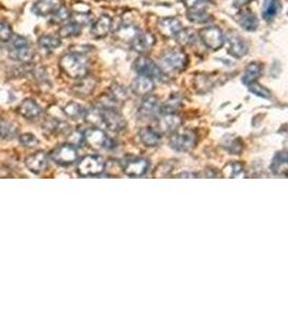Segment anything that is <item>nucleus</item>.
<instances>
[{"label": "nucleus", "instance_id": "43", "mask_svg": "<svg viewBox=\"0 0 288 323\" xmlns=\"http://www.w3.org/2000/svg\"><path fill=\"white\" fill-rule=\"evenodd\" d=\"M109 95L113 97L115 101L120 103V102H124L127 98V92L125 89H123L122 86L116 85L113 87V90H111V93Z\"/></svg>", "mask_w": 288, "mask_h": 323}, {"label": "nucleus", "instance_id": "25", "mask_svg": "<svg viewBox=\"0 0 288 323\" xmlns=\"http://www.w3.org/2000/svg\"><path fill=\"white\" fill-rule=\"evenodd\" d=\"M287 165H288L287 152L286 151H281L274 156L270 168H271L272 173L275 174V175L285 176L286 173H287Z\"/></svg>", "mask_w": 288, "mask_h": 323}, {"label": "nucleus", "instance_id": "1", "mask_svg": "<svg viewBox=\"0 0 288 323\" xmlns=\"http://www.w3.org/2000/svg\"><path fill=\"white\" fill-rule=\"evenodd\" d=\"M60 67L69 78L82 79L87 74V61L84 55L70 52L62 56Z\"/></svg>", "mask_w": 288, "mask_h": 323}, {"label": "nucleus", "instance_id": "35", "mask_svg": "<svg viewBox=\"0 0 288 323\" xmlns=\"http://www.w3.org/2000/svg\"><path fill=\"white\" fill-rule=\"evenodd\" d=\"M83 119L93 125H101L103 124V111L98 110L97 108H91L89 110H85Z\"/></svg>", "mask_w": 288, "mask_h": 323}, {"label": "nucleus", "instance_id": "5", "mask_svg": "<svg viewBox=\"0 0 288 323\" xmlns=\"http://www.w3.org/2000/svg\"><path fill=\"white\" fill-rule=\"evenodd\" d=\"M133 68L135 72L144 77L152 79H157L159 81L165 80V73H164L159 65L156 64L151 58L147 56H139L134 62Z\"/></svg>", "mask_w": 288, "mask_h": 323}, {"label": "nucleus", "instance_id": "26", "mask_svg": "<svg viewBox=\"0 0 288 323\" xmlns=\"http://www.w3.org/2000/svg\"><path fill=\"white\" fill-rule=\"evenodd\" d=\"M80 82L79 83L76 84L74 86V92L76 94H78L80 96H86L89 95L93 92V90L95 89V85H96V80L93 79L91 77H85L79 79Z\"/></svg>", "mask_w": 288, "mask_h": 323}, {"label": "nucleus", "instance_id": "7", "mask_svg": "<svg viewBox=\"0 0 288 323\" xmlns=\"http://www.w3.org/2000/svg\"><path fill=\"white\" fill-rule=\"evenodd\" d=\"M200 38L208 50L218 51L225 44V36L221 29L217 26H207L200 31Z\"/></svg>", "mask_w": 288, "mask_h": 323}, {"label": "nucleus", "instance_id": "30", "mask_svg": "<svg viewBox=\"0 0 288 323\" xmlns=\"http://www.w3.org/2000/svg\"><path fill=\"white\" fill-rule=\"evenodd\" d=\"M221 145L223 149H226L229 153H233V154H238L241 153V151L243 150V143L241 142L240 138H230V137H226L222 139Z\"/></svg>", "mask_w": 288, "mask_h": 323}, {"label": "nucleus", "instance_id": "16", "mask_svg": "<svg viewBox=\"0 0 288 323\" xmlns=\"http://www.w3.org/2000/svg\"><path fill=\"white\" fill-rule=\"evenodd\" d=\"M63 5L62 0H38L33 5V12L37 16H49Z\"/></svg>", "mask_w": 288, "mask_h": 323}, {"label": "nucleus", "instance_id": "19", "mask_svg": "<svg viewBox=\"0 0 288 323\" xmlns=\"http://www.w3.org/2000/svg\"><path fill=\"white\" fill-rule=\"evenodd\" d=\"M155 84L154 81L150 78L144 77V75H139V77L135 78L132 81L131 84V90L132 92L137 96H147L154 91Z\"/></svg>", "mask_w": 288, "mask_h": 323}, {"label": "nucleus", "instance_id": "33", "mask_svg": "<svg viewBox=\"0 0 288 323\" xmlns=\"http://www.w3.org/2000/svg\"><path fill=\"white\" fill-rule=\"evenodd\" d=\"M38 43L42 49L45 50H54L61 46L62 40L57 36H52V35H43L38 40Z\"/></svg>", "mask_w": 288, "mask_h": 323}, {"label": "nucleus", "instance_id": "18", "mask_svg": "<svg viewBox=\"0 0 288 323\" xmlns=\"http://www.w3.org/2000/svg\"><path fill=\"white\" fill-rule=\"evenodd\" d=\"M113 27V19L109 15H102L93 23L91 33L95 38H104L110 33Z\"/></svg>", "mask_w": 288, "mask_h": 323}, {"label": "nucleus", "instance_id": "41", "mask_svg": "<svg viewBox=\"0 0 288 323\" xmlns=\"http://www.w3.org/2000/svg\"><path fill=\"white\" fill-rule=\"evenodd\" d=\"M174 38L178 41V43L180 45H187L192 42V40L195 39V36H193V34L189 31V29L183 28Z\"/></svg>", "mask_w": 288, "mask_h": 323}, {"label": "nucleus", "instance_id": "36", "mask_svg": "<svg viewBox=\"0 0 288 323\" xmlns=\"http://www.w3.org/2000/svg\"><path fill=\"white\" fill-rule=\"evenodd\" d=\"M44 127L48 129V131L52 132V133H56V134H65L68 132L69 126L67 123L65 122H61L58 120H49L45 122Z\"/></svg>", "mask_w": 288, "mask_h": 323}, {"label": "nucleus", "instance_id": "17", "mask_svg": "<svg viewBox=\"0 0 288 323\" xmlns=\"http://www.w3.org/2000/svg\"><path fill=\"white\" fill-rule=\"evenodd\" d=\"M132 49L137 53L148 52L156 43V37L151 33H139L132 41Z\"/></svg>", "mask_w": 288, "mask_h": 323}, {"label": "nucleus", "instance_id": "31", "mask_svg": "<svg viewBox=\"0 0 288 323\" xmlns=\"http://www.w3.org/2000/svg\"><path fill=\"white\" fill-rule=\"evenodd\" d=\"M17 126L8 120L0 119V138L11 139L14 138L17 134Z\"/></svg>", "mask_w": 288, "mask_h": 323}, {"label": "nucleus", "instance_id": "14", "mask_svg": "<svg viewBox=\"0 0 288 323\" xmlns=\"http://www.w3.org/2000/svg\"><path fill=\"white\" fill-rule=\"evenodd\" d=\"M25 166L33 174H41L48 166V156L43 151H38L25 158Z\"/></svg>", "mask_w": 288, "mask_h": 323}, {"label": "nucleus", "instance_id": "38", "mask_svg": "<svg viewBox=\"0 0 288 323\" xmlns=\"http://www.w3.org/2000/svg\"><path fill=\"white\" fill-rule=\"evenodd\" d=\"M70 16H72V12H70V10L63 4L55 13L52 14L51 22L53 23V24H62V23L68 21L70 19Z\"/></svg>", "mask_w": 288, "mask_h": 323}, {"label": "nucleus", "instance_id": "24", "mask_svg": "<svg viewBox=\"0 0 288 323\" xmlns=\"http://www.w3.org/2000/svg\"><path fill=\"white\" fill-rule=\"evenodd\" d=\"M282 11V2L280 0H264L261 8V15L264 21H271Z\"/></svg>", "mask_w": 288, "mask_h": 323}, {"label": "nucleus", "instance_id": "47", "mask_svg": "<svg viewBox=\"0 0 288 323\" xmlns=\"http://www.w3.org/2000/svg\"><path fill=\"white\" fill-rule=\"evenodd\" d=\"M84 144L83 140V133L82 132H75L72 134L70 136V144H73L74 146L76 145H81Z\"/></svg>", "mask_w": 288, "mask_h": 323}, {"label": "nucleus", "instance_id": "4", "mask_svg": "<svg viewBox=\"0 0 288 323\" xmlns=\"http://www.w3.org/2000/svg\"><path fill=\"white\" fill-rule=\"evenodd\" d=\"M197 142V134L193 131H190V129H186L183 132L176 131L170 134L168 144L173 150L178 152H187L195 148Z\"/></svg>", "mask_w": 288, "mask_h": 323}, {"label": "nucleus", "instance_id": "44", "mask_svg": "<svg viewBox=\"0 0 288 323\" xmlns=\"http://www.w3.org/2000/svg\"><path fill=\"white\" fill-rule=\"evenodd\" d=\"M188 20L197 24H202V23H206L210 20V15L207 12L202 13H187Z\"/></svg>", "mask_w": 288, "mask_h": 323}, {"label": "nucleus", "instance_id": "6", "mask_svg": "<svg viewBox=\"0 0 288 323\" xmlns=\"http://www.w3.org/2000/svg\"><path fill=\"white\" fill-rule=\"evenodd\" d=\"M105 169L103 157L98 155H85L81 158L77 165V172L82 177L101 175Z\"/></svg>", "mask_w": 288, "mask_h": 323}, {"label": "nucleus", "instance_id": "42", "mask_svg": "<svg viewBox=\"0 0 288 323\" xmlns=\"http://www.w3.org/2000/svg\"><path fill=\"white\" fill-rule=\"evenodd\" d=\"M12 28L10 24L4 21H0V40L7 42L12 37Z\"/></svg>", "mask_w": 288, "mask_h": 323}, {"label": "nucleus", "instance_id": "28", "mask_svg": "<svg viewBox=\"0 0 288 323\" xmlns=\"http://www.w3.org/2000/svg\"><path fill=\"white\" fill-rule=\"evenodd\" d=\"M9 56L14 61L28 64L33 60L34 52L31 50L29 46H27V48H23V49H13L10 52Z\"/></svg>", "mask_w": 288, "mask_h": 323}, {"label": "nucleus", "instance_id": "22", "mask_svg": "<svg viewBox=\"0 0 288 323\" xmlns=\"http://www.w3.org/2000/svg\"><path fill=\"white\" fill-rule=\"evenodd\" d=\"M138 137L140 143H142L144 145L148 146V148H155V146L160 144L162 140L161 134L159 133L157 129H154L151 127L140 129L138 133Z\"/></svg>", "mask_w": 288, "mask_h": 323}, {"label": "nucleus", "instance_id": "48", "mask_svg": "<svg viewBox=\"0 0 288 323\" xmlns=\"http://www.w3.org/2000/svg\"><path fill=\"white\" fill-rule=\"evenodd\" d=\"M230 168H231V177H238V176L243 172V166L241 165V163H233Z\"/></svg>", "mask_w": 288, "mask_h": 323}, {"label": "nucleus", "instance_id": "3", "mask_svg": "<svg viewBox=\"0 0 288 323\" xmlns=\"http://www.w3.org/2000/svg\"><path fill=\"white\" fill-rule=\"evenodd\" d=\"M82 133H83L84 144L94 150H98L102 148L111 150L116 146L114 140L108 137L107 135L105 134V132H103L102 129H99L98 127L87 128L86 131Z\"/></svg>", "mask_w": 288, "mask_h": 323}, {"label": "nucleus", "instance_id": "29", "mask_svg": "<svg viewBox=\"0 0 288 323\" xmlns=\"http://www.w3.org/2000/svg\"><path fill=\"white\" fill-rule=\"evenodd\" d=\"M81 32H82V27L76 22L72 21L60 28L58 35H60V38H69V37L79 36Z\"/></svg>", "mask_w": 288, "mask_h": 323}, {"label": "nucleus", "instance_id": "20", "mask_svg": "<svg viewBox=\"0 0 288 323\" xmlns=\"http://www.w3.org/2000/svg\"><path fill=\"white\" fill-rule=\"evenodd\" d=\"M17 112L20 115H22L24 119L27 120H35L40 116L41 114V108L39 105L33 101L31 98H27L25 101H23L22 104L17 108Z\"/></svg>", "mask_w": 288, "mask_h": 323}, {"label": "nucleus", "instance_id": "15", "mask_svg": "<svg viewBox=\"0 0 288 323\" xmlns=\"http://www.w3.org/2000/svg\"><path fill=\"white\" fill-rule=\"evenodd\" d=\"M138 112L146 119L156 117L161 114V103L156 96L147 95V97L144 98L142 105H140Z\"/></svg>", "mask_w": 288, "mask_h": 323}, {"label": "nucleus", "instance_id": "10", "mask_svg": "<svg viewBox=\"0 0 288 323\" xmlns=\"http://www.w3.org/2000/svg\"><path fill=\"white\" fill-rule=\"evenodd\" d=\"M150 163L144 157L127 158L122 164V169L125 175L130 177H140L148 172Z\"/></svg>", "mask_w": 288, "mask_h": 323}, {"label": "nucleus", "instance_id": "34", "mask_svg": "<svg viewBox=\"0 0 288 323\" xmlns=\"http://www.w3.org/2000/svg\"><path fill=\"white\" fill-rule=\"evenodd\" d=\"M64 113H65L68 117L73 120H78L81 119V117H83L84 115V109L81 107V106L77 103H68L65 107L63 108Z\"/></svg>", "mask_w": 288, "mask_h": 323}, {"label": "nucleus", "instance_id": "27", "mask_svg": "<svg viewBox=\"0 0 288 323\" xmlns=\"http://www.w3.org/2000/svg\"><path fill=\"white\" fill-rule=\"evenodd\" d=\"M139 34L138 28L131 24H124L121 25L116 32V36L122 41H127V42H132L134 38Z\"/></svg>", "mask_w": 288, "mask_h": 323}, {"label": "nucleus", "instance_id": "46", "mask_svg": "<svg viewBox=\"0 0 288 323\" xmlns=\"http://www.w3.org/2000/svg\"><path fill=\"white\" fill-rule=\"evenodd\" d=\"M74 22L77 23L81 27L85 25H90L92 23V16L89 13H77L74 15Z\"/></svg>", "mask_w": 288, "mask_h": 323}, {"label": "nucleus", "instance_id": "45", "mask_svg": "<svg viewBox=\"0 0 288 323\" xmlns=\"http://www.w3.org/2000/svg\"><path fill=\"white\" fill-rule=\"evenodd\" d=\"M9 41L11 42V45L13 46V49H23L29 46L27 39L22 36H19V35H12V37H11Z\"/></svg>", "mask_w": 288, "mask_h": 323}, {"label": "nucleus", "instance_id": "11", "mask_svg": "<svg viewBox=\"0 0 288 323\" xmlns=\"http://www.w3.org/2000/svg\"><path fill=\"white\" fill-rule=\"evenodd\" d=\"M103 124L111 132H122L126 127L125 119L117 109L103 110Z\"/></svg>", "mask_w": 288, "mask_h": 323}, {"label": "nucleus", "instance_id": "49", "mask_svg": "<svg viewBox=\"0 0 288 323\" xmlns=\"http://www.w3.org/2000/svg\"><path fill=\"white\" fill-rule=\"evenodd\" d=\"M251 1H254V0H236L234 5H236L237 8H242V7H244V5L248 4Z\"/></svg>", "mask_w": 288, "mask_h": 323}, {"label": "nucleus", "instance_id": "40", "mask_svg": "<svg viewBox=\"0 0 288 323\" xmlns=\"http://www.w3.org/2000/svg\"><path fill=\"white\" fill-rule=\"evenodd\" d=\"M19 142L23 146H26V148H35V146H37L39 144L38 138L31 133L21 135L19 137Z\"/></svg>", "mask_w": 288, "mask_h": 323}, {"label": "nucleus", "instance_id": "23", "mask_svg": "<svg viewBox=\"0 0 288 323\" xmlns=\"http://www.w3.org/2000/svg\"><path fill=\"white\" fill-rule=\"evenodd\" d=\"M262 73V65L260 63H250L247 67L245 68V72L242 77V82L246 85L249 86L250 84L255 83L257 80L260 78Z\"/></svg>", "mask_w": 288, "mask_h": 323}, {"label": "nucleus", "instance_id": "37", "mask_svg": "<svg viewBox=\"0 0 288 323\" xmlns=\"http://www.w3.org/2000/svg\"><path fill=\"white\" fill-rule=\"evenodd\" d=\"M181 105V101L179 96H172L169 97L168 101H166L165 104L161 105V114H166V113H174L176 110H177Z\"/></svg>", "mask_w": 288, "mask_h": 323}, {"label": "nucleus", "instance_id": "2", "mask_svg": "<svg viewBox=\"0 0 288 323\" xmlns=\"http://www.w3.org/2000/svg\"><path fill=\"white\" fill-rule=\"evenodd\" d=\"M188 65V56L178 49H169L159 57V67L163 72H181Z\"/></svg>", "mask_w": 288, "mask_h": 323}, {"label": "nucleus", "instance_id": "13", "mask_svg": "<svg viewBox=\"0 0 288 323\" xmlns=\"http://www.w3.org/2000/svg\"><path fill=\"white\" fill-rule=\"evenodd\" d=\"M181 29H183V25L176 17H164L158 22V31L165 38L175 37Z\"/></svg>", "mask_w": 288, "mask_h": 323}, {"label": "nucleus", "instance_id": "21", "mask_svg": "<svg viewBox=\"0 0 288 323\" xmlns=\"http://www.w3.org/2000/svg\"><path fill=\"white\" fill-rule=\"evenodd\" d=\"M237 22L239 25L247 32H254L257 29L259 22L255 13H252L250 10H242L237 15Z\"/></svg>", "mask_w": 288, "mask_h": 323}, {"label": "nucleus", "instance_id": "32", "mask_svg": "<svg viewBox=\"0 0 288 323\" xmlns=\"http://www.w3.org/2000/svg\"><path fill=\"white\" fill-rule=\"evenodd\" d=\"M187 13H202L206 12L207 1L206 0H183Z\"/></svg>", "mask_w": 288, "mask_h": 323}, {"label": "nucleus", "instance_id": "39", "mask_svg": "<svg viewBox=\"0 0 288 323\" xmlns=\"http://www.w3.org/2000/svg\"><path fill=\"white\" fill-rule=\"evenodd\" d=\"M248 87H249L250 93L254 94V95H257L258 97H261L264 99H270L272 97V93L270 92L267 87L258 84V83H256V82L255 83L250 84Z\"/></svg>", "mask_w": 288, "mask_h": 323}, {"label": "nucleus", "instance_id": "9", "mask_svg": "<svg viewBox=\"0 0 288 323\" xmlns=\"http://www.w3.org/2000/svg\"><path fill=\"white\" fill-rule=\"evenodd\" d=\"M227 52L236 58L244 57L248 52V45L239 34L230 32L227 35Z\"/></svg>", "mask_w": 288, "mask_h": 323}, {"label": "nucleus", "instance_id": "8", "mask_svg": "<svg viewBox=\"0 0 288 323\" xmlns=\"http://www.w3.org/2000/svg\"><path fill=\"white\" fill-rule=\"evenodd\" d=\"M50 158L57 165L69 166L77 161L78 152L73 144H62L51 152Z\"/></svg>", "mask_w": 288, "mask_h": 323}, {"label": "nucleus", "instance_id": "12", "mask_svg": "<svg viewBox=\"0 0 288 323\" xmlns=\"http://www.w3.org/2000/svg\"><path fill=\"white\" fill-rule=\"evenodd\" d=\"M183 124L181 117L175 113L162 114L160 119L157 122L158 132L163 134H173L178 131V128Z\"/></svg>", "mask_w": 288, "mask_h": 323}]
</instances>
